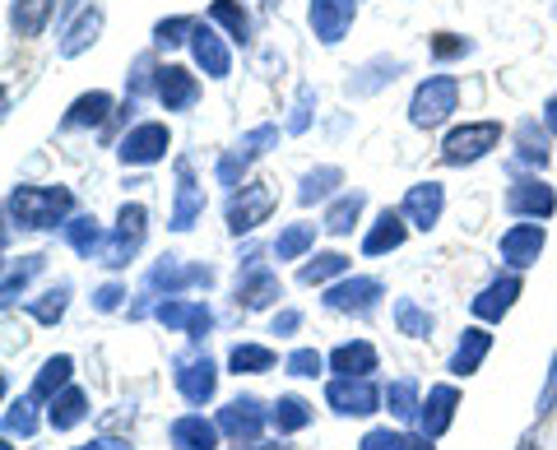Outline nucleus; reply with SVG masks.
I'll return each mask as SVG.
<instances>
[{
  "mask_svg": "<svg viewBox=\"0 0 557 450\" xmlns=\"http://www.w3.org/2000/svg\"><path fill=\"white\" fill-rule=\"evenodd\" d=\"M61 0H10V33L14 38H42V33L51 28V20H57Z\"/></svg>",
  "mask_w": 557,
  "mask_h": 450,
  "instance_id": "nucleus-30",
  "label": "nucleus"
},
{
  "mask_svg": "<svg viewBox=\"0 0 557 450\" xmlns=\"http://www.w3.org/2000/svg\"><path fill=\"white\" fill-rule=\"evenodd\" d=\"M358 20V0H307V24L321 47H339Z\"/></svg>",
  "mask_w": 557,
  "mask_h": 450,
  "instance_id": "nucleus-19",
  "label": "nucleus"
},
{
  "mask_svg": "<svg viewBox=\"0 0 557 450\" xmlns=\"http://www.w3.org/2000/svg\"><path fill=\"white\" fill-rule=\"evenodd\" d=\"M65 386H75V358H70V353H51L42 367H38V376H33L28 395H33L38 404H51Z\"/></svg>",
  "mask_w": 557,
  "mask_h": 450,
  "instance_id": "nucleus-33",
  "label": "nucleus"
},
{
  "mask_svg": "<svg viewBox=\"0 0 557 450\" xmlns=\"http://www.w3.org/2000/svg\"><path fill=\"white\" fill-rule=\"evenodd\" d=\"M418 409H423V386L413 376H395L386 386V413L395 423H418Z\"/></svg>",
  "mask_w": 557,
  "mask_h": 450,
  "instance_id": "nucleus-42",
  "label": "nucleus"
},
{
  "mask_svg": "<svg viewBox=\"0 0 557 450\" xmlns=\"http://www.w3.org/2000/svg\"><path fill=\"white\" fill-rule=\"evenodd\" d=\"M502 140H507L502 121H465V126L446 130V140H442V163H446V167H474V163H483L493 149H502Z\"/></svg>",
  "mask_w": 557,
  "mask_h": 450,
  "instance_id": "nucleus-4",
  "label": "nucleus"
},
{
  "mask_svg": "<svg viewBox=\"0 0 557 450\" xmlns=\"http://www.w3.org/2000/svg\"><path fill=\"white\" fill-rule=\"evenodd\" d=\"M209 24H219L237 47H251V38H256V24L242 0H214V5H209Z\"/></svg>",
  "mask_w": 557,
  "mask_h": 450,
  "instance_id": "nucleus-39",
  "label": "nucleus"
},
{
  "mask_svg": "<svg viewBox=\"0 0 557 450\" xmlns=\"http://www.w3.org/2000/svg\"><path fill=\"white\" fill-rule=\"evenodd\" d=\"M339 186H344V167L321 163V167H311L307 177L298 182V200L302 204H325V200L339 196Z\"/></svg>",
  "mask_w": 557,
  "mask_h": 450,
  "instance_id": "nucleus-44",
  "label": "nucleus"
},
{
  "mask_svg": "<svg viewBox=\"0 0 557 450\" xmlns=\"http://www.w3.org/2000/svg\"><path fill=\"white\" fill-rule=\"evenodd\" d=\"M38 400H33V395H20V400H10L5 404V441H33L38 437Z\"/></svg>",
  "mask_w": 557,
  "mask_h": 450,
  "instance_id": "nucleus-47",
  "label": "nucleus"
},
{
  "mask_svg": "<svg viewBox=\"0 0 557 450\" xmlns=\"http://www.w3.org/2000/svg\"><path fill=\"white\" fill-rule=\"evenodd\" d=\"M348 270H354V261H348L344 251H317V255H307V261L298 265V284L317 288V284H330V279H344Z\"/></svg>",
  "mask_w": 557,
  "mask_h": 450,
  "instance_id": "nucleus-43",
  "label": "nucleus"
},
{
  "mask_svg": "<svg viewBox=\"0 0 557 450\" xmlns=\"http://www.w3.org/2000/svg\"><path fill=\"white\" fill-rule=\"evenodd\" d=\"M493 353V330L479 321V325H465L460 339H456V349H450L446 358V372L450 376H474L483 367V358Z\"/></svg>",
  "mask_w": 557,
  "mask_h": 450,
  "instance_id": "nucleus-26",
  "label": "nucleus"
},
{
  "mask_svg": "<svg viewBox=\"0 0 557 450\" xmlns=\"http://www.w3.org/2000/svg\"><path fill=\"white\" fill-rule=\"evenodd\" d=\"M116 108H121V102H116L108 89L79 93V98L65 108V116H61V130H98V126H108V121L116 116Z\"/></svg>",
  "mask_w": 557,
  "mask_h": 450,
  "instance_id": "nucleus-25",
  "label": "nucleus"
},
{
  "mask_svg": "<svg viewBox=\"0 0 557 450\" xmlns=\"http://www.w3.org/2000/svg\"><path fill=\"white\" fill-rule=\"evenodd\" d=\"M84 418H89V395H84L79 386H65L57 400L47 404V427L51 432H75Z\"/></svg>",
  "mask_w": 557,
  "mask_h": 450,
  "instance_id": "nucleus-38",
  "label": "nucleus"
},
{
  "mask_svg": "<svg viewBox=\"0 0 557 450\" xmlns=\"http://www.w3.org/2000/svg\"><path fill=\"white\" fill-rule=\"evenodd\" d=\"M70 450H135V446L121 441V437H94V441H84V446H70Z\"/></svg>",
  "mask_w": 557,
  "mask_h": 450,
  "instance_id": "nucleus-55",
  "label": "nucleus"
},
{
  "mask_svg": "<svg viewBox=\"0 0 557 450\" xmlns=\"http://www.w3.org/2000/svg\"><path fill=\"white\" fill-rule=\"evenodd\" d=\"M274 349L270 343H233L228 349V372L233 376H265V372H274Z\"/></svg>",
  "mask_w": 557,
  "mask_h": 450,
  "instance_id": "nucleus-45",
  "label": "nucleus"
},
{
  "mask_svg": "<svg viewBox=\"0 0 557 450\" xmlns=\"http://www.w3.org/2000/svg\"><path fill=\"white\" fill-rule=\"evenodd\" d=\"M70 292H75V284H70V279L47 284L38 298L28 302V316L38 321V325H47V330H51V325H61V321H65V311H70Z\"/></svg>",
  "mask_w": 557,
  "mask_h": 450,
  "instance_id": "nucleus-40",
  "label": "nucleus"
},
{
  "mask_svg": "<svg viewBox=\"0 0 557 450\" xmlns=\"http://www.w3.org/2000/svg\"><path fill=\"white\" fill-rule=\"evenodd\" d=\"M284 372H288L293 380H317V376L330 372V362H325L321 349H293V353L284 358Z\"/></svg>",
  "mask_w": 557,
  "mask_h": 450,
  "instance_id": "nucleus-49",
  "label": "nucleus"
},
{
  "mask_svg": "<svg viewBox=\"0 0 557 450\" xmlns=\"http://www.w3.org/2000/svg\"><path fill=\"white\" fill-rule=\"evenodd\" d=\"M381 298H386V284L381 279H372V274H344V279L325 284L321 307L330 316H372Z\"/></svg>",
  "mask_w": 557,
  "mask_h": 450,
  "instance_id": "nucleus-8",
  "label": "nucleus"
},
{
  "mask_svg": "<svg viewBox=\"0 0 557 450\" xmlns=\"http://www.w3.org/2000/svg\"><path fill=\"white\" fill-rule=\"evenodd\" d=\"M121 298H126V284H102V288L94 292V311H116Z\"/></svg>",
  "mask_w": 557,
  "mask_h": 450,
  "instance_id": "nucleus-54",
  "label": "nucleus"
},
{
  "mask_svg": "<svg viewBox=\"0 0 557 450\" xmlns=\"http://www.w3.org/2000/svg\"><path fill=\"white\" fill-rule=\"evenodd\" d=\"M311 423H317V404L307 400V395H278V400L270 404V427L278 432V437H293V432H307Z\"/></svg>",
  "mask_w": 557,
  "mask_h": 450,
  "instance_id": "nucleus-35",
  "label": "nucleus"
},
{
  "mask_svg": "<svg viewBox=\"0 0 557 450\" xmlns=\"http://www.w3.org/2000/svg\"><path fill=\"white\" fill-rule=\"evenodd\" d=\"M325 362H330V372L335 376H372V372H381V353H376V343H368V339L335 343V349L325 353Z\"/></svg>",
  "mask_w": 557,
  "mask_h": 450,
  "instance_id": "nucleus-29",
  "label": "nucleus"
},
{
  "mask_svg": "<svg viewBox=\"0 0 557 450\" xmlns=\"http://www.w3.org/2000/svg\"><path fill=\"white\" fill-rule=\"evenodd\" d=\"M196 14H172V20L153 24V47H186L190 33H196Z\"/></svg>",
  "mask_w": 557,
  "mask_h": 450,
  "instance_id": "nucleus-48",
  "label": "nucleus"
},
{
  "mask_svg": "<svg viewBox=\"0 0 557 450\" xmlns=\"http://www.w3.org/2000/svg\"><path fill=\"white\" fill-rule=\"evenodd\" d=\"M153 98H159L163 112H190L200 102V75L190 71V65L168 61V65H159V75H153Z\"/></svg>",
  "mask_w": 557,
  "mask_h": 450,
  "instance_id": "nucleus-18",
  "label": "nucleus"
},
{
  "mask_svg": "<svg viewBox=\"0 0 557 450\" xmlns=\"http://www.w3.org/2000/svg\"><path fill=\"white\" fill-rule=\"evenodd\" d=\"M219 427L233 446H251V441H260V432L270 427V404L256 400V395H233V400L219 409Z\"/></svg>",
  "mask_w": 557,
  "mask_h": 450,
  "instance_id": "nucleus-16",
  "label": "nucleus"
},
{
  "mask_svg": "<svg viewBox=\"0 0 557 450\" xmlns=\"http://www.w3.org/2000/svg\"><path fill=\"white\" fill-rule=\"evenodd\" d=\"M233 450H293L284 441H251V446H233Z\"/></svg>",
  "mask_w": 557,
  "mask_h": 450,
  "instance_id": "nucleus-57",
  "label": "nucleus"
},
{
  "mask_svg": "<svg viewBox=\"0 0 557 450\" xmlns=\"http://www.w3.org/2000/svg\"><path fill=\"white\" fill-rule=\"evenodd\" d=\"M391 321H395V330L405 339H432V330H437L432 311L423 302H413V298H395L391 302Z\"/></svg>",
  "mask_w": 557,
  "mask_h": 450,
  "instance_id": "nucleus-41",
  "label": "nucleus"
},
{
  "mask_svg": "<svg viewBox=\"0 0 557 450\" xmlns=\"http://www.w3.org/2000/svg\"><path fill=\"white\" fill-rule=\"evenodd\" d=\"M325 228L321 223H307V218H298V223H284L278 228V237H274V247H270V255L278 265H288V261H307L311 251H317V237H321Z\"/></svg>",
  "mask_w": 557,
  "mask_h": 450,
  "instance_id": "nucleus-32",
  "label": "nucleus"
},
{
  "mask_svg": "<svg viewBox=\"0 0 557 450\" xmlns=\"http://www.w3.org/2000/svg\"><path fill=\"white\" fill-rule=\"evenodd\" d=\"M205 204H209V196H205V182L196 177V163L186 159H177V186H172V214H168V228L172 233H190L196 223L205 218Z\"/></svg>",
  "mask_w": 557,
  "mask_h": 450,
  "instance_id": "nucleus-14",
  "label": "nucleus"
},
{
  "mask_svg": "<svg viewBox=\"0 0 557 450\" xmlns=\"http://www.w3.org/2000/svg\"><path fill=\"white\" fill-rule=\"evenodd\" d=\"M298 330H302V311H298V307H284V311H274V321H270V335L288 339V335H298Z\"/></svg>",
  "mask_w": 557,
  "mask_h": 450,
  "instance_id": "nucleus-52",
  "label": "nucleus"
},
{
  "mask_svg": "<svg viewBox=\"0 0 557 450\" xmlns=\"http://www.w3.org/2000/svg\"><path fill=\"white\" fill-rule=\"evenodd\" d=\"M274 145H278V126H274V121H260V126H251L247 135H237V145H233V149H223V159L214 163L219 186L237 190L242 182H247L251 163H256V159H265Z\"/></svg>",
  "mask_w": 557,
  "mask_h": 450,
  "instance_id": "nucleus-5",
  "label": "nucleus"
},
{
  "mask_svg": "<svg viewBox=\"0 0 557 450\" xmlns=\"http://www.w3.org/2000/svg\"><path fill=\"white\" fill-rule=\"evenodd\" d=\"M223 427L219 418H205V413H182V418L168 423V446L172 450H219Z\"/></svg>",
  "mask_w": 557,
  "mask_h": 450,
  "instance_id": "nucleus-24",
  "label": "nucleus"
},
{
  "mask_svg": "<svg viewBox=\"0 0 557 450\" xmlns=\"http://www.w3.org/2000/svg\"><path fill=\"white\" fill-rule=\"evenodd\" d=\"M214 284V270L209 265H182V255H163L153 261V270L145 274V292L139 298L153 302V298H182L186 288H209Z\"/></svg>",
  "mask_w": 557,
  "mask_h": 450,
  "instance_id": "nucleus-9",
  "label": "nucleus"
},
{
  "mask_svg": "<svg viewBox=\"0 0 557 450\" xmlns=\"http://www.w3.org/2000/svg\"><path fill=\"white\" fill-rule=\"evenodd\" d=\"M278 298H284V279H278L274 265L260 261V265H247V270L237 274V292H233L237 311H265Z\"/></svg>",
  "mask_w": 557,
  "mask_h": 450,
  "instance_id": "nucleus-20",
  "label": "nucleus"
},
{
  "mask_svg": "<svg viewBox=\"0 0 557 450\" xmlns=\"http://www.w3.org/2000/svg\"><path fill=\"white\" fill-rule=\"evenodd\" d=\"M172 149V126L168 121H135V126L116 140V159L121 167H153L163 163Z\"/></svg>",
  "mask_w": 557,
  "mask_h": 450,
  "instance_id": "nucleus-10",
  "label": "nucleus"
},
{
  "mask_svg": "<svg viewBox=\"0 0 557 450\" xmlns=\"http://www.w3.org/2000/svg\"><path fill=\"white\" fill-rule=\"evenodd\" d=\"M47 270V255H20V261L5 265V284H0V298H5V307L20 302V292L38 279V274Z\"/></svg>",
  "mask_w": 557,
  "mask_h": 450,
  "instance_id": "nucleus-46",
  "label": "nucleus"
},
{
  "mask_svg": "<svg viewBox=\"0 0 557 450\" xmlns=\"http://www.w3.org/2000/svg\"><path fill=\"white\" fill-rule=\"evenodd\" d=\"M544 247H548V228H544V223H534V218H520V223H511V228L497 237L502 265L516 270V274L534 270L539 255H544Z\"/></svg>",
  "mask_w": 557,
  "mask_h": 450,
  "instance_id": "nucleus-15",
  "label": "nucleus"
},
{
  "mask_svg": "<svg viewBox=\"0 0 557 450\" xmlns=\"http://www.w3.org/2000/svg\"><path fill=\"white\" fill-rule=\"evenodd\" d=\"M153 321L168 325V330H182L190 343H205L209 330L219 325L214 307L200 302V298H159V307H153Z\"/></svg>",
  "mask_w": 557,
  "mask_h": 450,
  "instance_id": "nucleus-12",
  "label": "nucleus"
},
{
  "mask_svg": "<svg viewBox=\"0 0 557 450\" xmlns=\"http://www.w3.org/2000/svg\"><path fill=\"white\" fill-rule=\"evenodd\" d=\"M386 404V390H376L372 376H330L325 380V409L339 418H372Z\"/></svg>",
  "mask_w": 557,
  "mask_h": 450,
  "instance_id": "nucleus-7",
  "label": "nucleus"
},
{
  "mask_svg": "<svg viewBox=\"0 0 557 450\" xmlns=\"http://www.w3.org/2000/svg\"><path fill=\"white\" fill-rule=\"evenodd\" d=\"M65 241H70V251H75L79 261H98L102 247H108V228H102L94 214H75L65 223Z\"/></svg>",
  "mask_w": 557,
  "mask_h": 450,
  "instance_id": "nucleus-37",
  "label": "nucleus"
},
{
  "mask_svg": "<svg viewBox=\"0 0 557 450\" xmlns=\"http://www.w3.org/2000/svg\"><path fill=\"white\" fill-rule=\"evenodd\" d=\"M233 38L223 33L219 24H209V20H200L196 24V33H190V65L205 75V79H228L233 75V47H228Z\"/></svg>",
  "mask_w": 557,
  "mask_h": 450,
  "instance_id": "nucleus-13",
  "label": "nucleus"
},
{
  "mask_svg": "<svg viewBox=\"0 0 557 450\" xmlns=\"http://www.w3.org/2000/svg\"><path fill=\"white\" fill-rule=\"evenodd\" d=\"M274 210H278V186L265 182V177H247L228 196V210H223V218H228L233 237H251L260 223L274 218Z\"/></svg>",
  "mask_w": 557,
  "mask_h": 450,
  "instance_id": "nucleus-3",
  "label": "nucleus"
},
{
  "mask_svg": "<svg viewBox=\"0 0 557 450\" xmlns=\"http://www.w3.org/2000/svg\"><path fill=\"white\" fill-rule=\"evenodd\" d=\"M399 214L409 218V228L432 233L446 214V186L442 182H413L405 190V200H399Z\"/></svg>",
  "mask_w": 557,
  "mask_h": 450,
  "instance_id": "nucleus-22",
  "label": "nucleus"
},
{
  "mask_svg": "<svg viewBox=\"0 0 557 450\" xmlns=\"http://www.w3.org/2000/svg\"><path fill=\"white\" fill-rule=\"evenodd\" d=\"M539 121H544L548 135L557 140V93H548V98H544V108H539Z\"/></svg>",
  "mask_w": 557,
  "mask_h": 450,
  "instance_id": "nucleus-56",
  "label": "nucleus"
},
{
  "mask_svg": "<svg viewBox=\"0 0 557 450\" xmlns=\"http://www.w3.org/2000/svg\"><path fill=\"white\" fill-rule=\"evenodd\" d=\"M317 89L311 84H298V98H293V116H288V135H302V130H311V112H317Z\"/></svg>",
  "mask_w": 557,
  "mask_h": 450,
  "instance_id": "nucleus-50",
  "label": "nucleus"
},
{
  "mask_svg": "<svg viewBox=\"0 0 557 450\" xmlns=\"http://www.w3.org/2000/svg\"><path fill=\"white\" fill-rule=\"evenodd\" d=\"M172 386L190 409H205L219 395V367L209 353H182L172 358Z\"/></svg>",
  "mask_w": 557,
  "mask_h": 450,
  "instance_id": "nucleus-11",
  "label": "nucleus"
},
{
  "mask_svg": "<svg viewBox=\"0 0 557 450\" xmlns=\"http://www.w3.org/2000/svg\"><path fill=\"white\" fill-rule=\"evenodd\" d=\"M145 237H149V210L145 204H121L116 210V228L108 233V247H102V255H98V265L102 270H126L135 255H139V247H145Z\"/></svg>",
  "mask_w": 557,
  "mask_h": 450,
  "instance_id": "nucleus-6",
  "label": "nucleus"
},
{
  "mask_svg": "<svg viewBox=\"0 0 557 450\" xmlns=\"http://www.w3.org/2000/svg\"><path fill=\"white\" fill-rule=\"evenodd\" d=\"M362 210H368V196H362V190H339V196L325 204V218H321V228H325L330 237H348V233L358 228Z\"/></svg>",
  "mask_w": 557,
  "mask_h": 450,
  "instance_id": "nucleus-36",
  "label": "nucleus"
},
{
  "mask_svg": "<svg viewBox=\"0 0 557 450\" xmlns=\"http://www.w3.org/2000/svg\"><path fill=\"white\" fill-rule=\"evenodd\" d=\"M460 112V79L456 75H423L409 93V126L413 130H442Z\"/></svg>",
  "mask_w": 557,
  "mask_h": 450,
  "instance_id": "nucleus-2",
  "label": "nucleus"
},
{
  "mask_svg": "<svg viewBox=\"0 0 557 450\" xmlns=\"http://www.w3.org/2000/svg\"><path fill=\"white\" fill-rule=\"evenodd\" d=\"M399 75H405V61H391V57H376V61H368V65H358L354 75H348V84H344V93L348 98H368V93H381L386 84H395Z\"/></svg>",
  "mask_w": 557,
  "mask_h": 450,
  "instance_id": "nucleus-34",
  "label": "nucleus"
},
{
  "mask_svg": "<svg viewBox=\"0 0 557 450\" xmlns=\"http://www.w3.org/2000/svg\"><path fill=\"white\" fill-rule=\"evenodd\" d=\"M102 28H108V14H102V5H89V10H84L75 24H65V28H61L57 57H61V61H75V57H84V51H89V47H98Z\"/></svg>",
  "mask_w": 557,
  "mask_h": 450,
  "instance_id": "nucleus-27",
  "label": "nucleus"
},
{
  "mask_svg": "<svg viewBox=\"0 0 557 450\" xmlns=\"http://www.w3.org/2000/svg\"><path fill=\"white\" fill-rule=\"evenodd\" d=\"M409 241V218L399 210H381L372 218V228L362 233V255H386V251H399Z\"/></svg>",
  "mask_w": 557,
  "mask_h": 450,
  "instance_id": "nucleus-31",
  "label": "nucleus"
},
{
  "mask_svg": "<svg viewBox=\"0 0 557 450\" xmlns=\"http://www.w3.org/2000/svg\"><path fill=\"white\" fill-rule=\"evenodd\" d=\"M539 418H548V413L557 409V353H553V362H548V380H544V390H539Z\"/></svg>",
  "mask_w": 557,
  "mask_h": 450,
  "instance_id": "nucleus-53",
  "label": "nucleus"
},
{
  "mask_svg": "<svg viewBox=\"0 0 557 450\" xmlns=\"http://www.w3.org/2000/svg\"><path fill=\"white\" fill-rule=\"evenodd\" d=\"M511 145H516V163L520 167H548L553 163V135H548V126H544V121H539V116H525V121H520V126L511 130Z\"/></svg>",
  "mask_w": 557,
  "mask_h": 450,
  "instance_id": "nucleus-28",
  "label": "nucleus"
},
{
  "mask_svg": "<svg viewBox=\"0 0 557 450\" xmlns=\"http://www.w3.org/2000/svg\"><path fill=\"white\" fill-rule=\"evenodd\" d=\"M456 409H460V390L450 386V380H437V386H428L423 395V409H418V427H423V437H446L450 423H456Z\"/></svg>",
  "mask_w": 557,
  "mask_h": 450,
  "instance_id": "nucleus-23",
  "label": "nucleus"
},
{
  "mask_svg": "<svg viewBox=\"0 0 557 450\" xmlns=\"http://www.w3.org/2000/svg\"><path fill=\"white\" fill-rule=\"evenodd\" d=\"M474 42L460 38V33H432V57L437 61H456V57H469Z\"/></svg>",
  "mask_w": 557,
  "mask_h": 450,
  "instance_id": "nucleus-51",
  "label": "nucleus"
},
{
  "mask_svg": "<svg viewBox=\"0 0 557 450\" xmlns=\"http://www.w3.org/2000/svg\"><path fill=\"white\" fill-rule=\"evenodd\" d=\"M5 218H10V228H20V233H51L57 223L75 218V190L20 182L5 196Z\"/></svg>",
  "mask_w": 557,
  "mask_h": 450,
  "instance_id": "nucleus-1",
  "label": "nucleus"
},
{
  "mask_svg": "<svg viewBox=\"0 0 557 450\" xmlns=\"http://www.w3.org/2000/svg\"><path fill=\"white\" fill-rule=\"evenodd\" d=\"M507 214L511 218H534V223H548L557 214V190L539 177H516L507 186Z\"/></svg>",
  "mask_w": 557,
  "mask_h": 450,
  "instance_id": "nucleus-17",
  "label": "nucleus"
},
{
  "mask_svg": "<svg viewBox=\"0 0 557 450\" xmlns=\"http://www.w3.org/2000/svg\"><path fill=\"white\" fill-rule=\"evenodd\" d=\"M525 292V279H520L516 270H507V274H497V279H487L479 292H474V302H469V311H474V321H483V325H497L507 311L516 307V298Z\"/></svg>",
  "mask_w": 557,
  "mask_h": 450,
  "instance_id": "nucleus-21",
  "label": "nucleus"
}]
</instances>
